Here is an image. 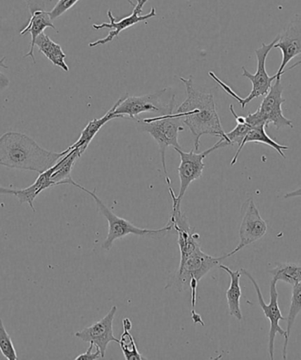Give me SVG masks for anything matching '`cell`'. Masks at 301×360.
Instances as JSON below:
<instances>
[{"instance_id": "obj_10", "label": "cell", "mask_w": 301, "mask_h": 360, "mask_svg": "<svg viewBox=\"0 0 301 360\" xmlns=\"http://www.w3.org/2000/svg\"><path fill=\"white\" fill-rule=\"evenodd\" d=\"M278 40V36L271 41V44H262V46L255 51L257 58V69L255 75H252L246 68H243V76L246 77L252 83V90L248 96L241 98L239 103L244 110L245 106L250 101L260 96H265L269 93L272 86V82L276 79V75L269 77L266 71V59H267L269 51L274 48V45Z\"/></svg>"}, {"instance_id": "obj_11", "label": "cell", "mask_w": 301, "mask_h": 360, "mask_svg": "<svg viewBox=\"0 0 301 360\" xmlns=\"http://www.w3.org/2000/svg\"><path fill=\"white\" fill-rule=\"evenodd\" d=\"M244 207V215L239 230L240 243L236 249L226 254L229 257L239 252L245 247L257 242L267 233V224L262 218L253 199H248Z\"/></svg>"}, {"instance_id": "obj_8", "label": "cell", "mask_w": 301, "mask_h": 360, "mask_svg": "<svg viewBox=\"0 0 301 360\" xmlns=\"http://www.w3.org/2000/svg\"><path fill=\"white\" fill-rule=\"evenodd\" d=\"M166 91L167 89H163L158 93L142 96H128V94H126L124 100L115 108V113L121 115L122 117L128 115L132 119L145 112H158L160 115L173 113L176 96L174 94L169 103H163L162 96Z\"/></svg>"}, {"instance_id": "obj_29", "label": "cell", "mask_w": 301, "mask_h": 360, "mask_svg": "<svg viewBox=\"0 0 301 360\" xmlns=\"http://www.w3.org/2000/svg\"><path fill=\"white\" fill-rule=\"evenodd\" d=\"M6 57L0 59V68L8 69V66L5 65ZM10 80L6 75L0 72V89H6L9 86Z\"/></svg>"}, {"instance_id": "obj_7", "label": "cell", "mask_w": 301, "mask_h": 360, "mask_svg": "<svg viewBox=\"0 0 301 360\" xmlns=\"http://www.w3.org/2000/svg\"><path fill=\"white\" fill-rule=\"evenodd\" d=\"M226 146H229V143L225 139H220L211 148L205 150V151L200 153H198L197 151H195V149H192L191 152L186 153L180 148H174L179 153L181 158V164L179 167H178V174H179L181 184L179 195H177V201L179 204L183 200L184 195L186 193L192 181L202 177L205 167L204 160L206 157L210 153L216 151V150L226 148Z\"/></svg>"}, {"instance_id": "obj_27", "label": "cell", "mask_w": 301, "mask_h": 360, "mask_svg": "<svg viewBox=\"0 0 301 360\" xmlns=\"http://www.w3.org/2000/svg\"><path fill=\"white\" fill-rule=\"evenodd\" d=\"M79 0H58V2L54 6V8L50 12L51 18L52 20L58 19L72 6H75Z\"/></svg>"}, {"instance_id": "obj_14", "label": "cell", "mask_w": 301, "mask_h": 360, "mask_svg": "<svg viewBox=\"0 0 301 360\" xmlns=\"http://www.w3.org/2000/svg\"><path fill=\"white\" fill-rule=\"evenodd\" d=\"M117 307L113 306L103 319L94 323L92 326L83 328L76 332L75 337L84 342H92L94 347L100 349L103 358L106 354L108 345L111 342L119 344L118 339L113 334V321L117 313Z\"/></svg>"}, {"instance_id": "obj_19", "label": "cell", "mask_w": 301, "mask_h": 360, "mask_svg": "<svg viewBox=\"0 0 301 360\" xmlns=\"http://www.w3.org/2000/svg\"><path fill=\"white\" fill-rule=\"evenodd\" d=\"M219 267L225 271L230 276L231 283L229 288L227 289L226 295L227 305H229V314L231 316L236 318L237 320H243V313L241 309V289L240 285V278L241 277V271H232L226 265L220 264Z\"/></svg>"}, {"instance_id": "obj_28", "label": "cell", "mask_w": 301, "mask_h": 360, "mask_svg": "<svg viewBox=\"0 0 301 360\" xmlns=\"http://www.w3.org/2000/svg\"><path fill=\"white\" fill-rule=\"evenodd\" d=\"M94 347V344L92 342H90L89 347L87 349V351L85 353H83V354H80L77 358H75V360H96L100 359H103V355H101V352L99 349L96 348V352L93 351Z\"/></svg>"}, {"instance_id": "obj_1", "label": "cell", "mask_w": 301, "mask_h": 360, "mask_svg": "<svg viewBox=\"0 0 301 360\" xmlns=\"http://www.w3.org/2000/svg\"><path fill=\"white\" fill-rule=\"evenodd\" d=\"M180 79L186 89L187 98L177 108L173 117L180 118L183 124L190 129L194 138L195 151H198L200 139L204 135L224 139L231 146L216 110L212 94L196 89L192 77L188 79L180 77Z\"/></svg>"}, {"instance_id": "obj_20", "label": "cell", "mask_w": 301, "mask_h": 360, "mask_svg": "<svg viewBox=\"0 0 301 360\" xmlns=\"http://www.w3.org/2000/svg\"><path fill=\"white\" fill-rule=\"evenodd\" d=\"M266 128L264 124H259L257 127H252L250 131L248 132L246 137L243 139L241 145L238 148L236 155L233 156L232 162H231V166H233L237 162L238 158H239L240 153L243 151V149L248 143H261V144L267 145L271 146V148L276 150L280 155L286 159V155L283 153V150H288L289 148L287 146H283L278 144L276 141H273L272 139L269 138L268 134H266Z\"/></svg>"}, {"instance_id": "obj_17", "label": "cell", "mask_w": 301, "mask_h": 360, "mask_svg": "<svg viewBox=\"0 0 301 360\" xmlns=\"http://www.w3.org/2000/svg\"><path fill=\"white\" fill-rule=\"evenodd\" d=\"M82 156L78 149H72L68 155L62 157V158L58 160L57 162V169H56L55 172L51 176L52 186L70 184L82 191L84 187L77 184L72 178L73 167H75L77 160Z\"/></svg>"}, {"instance_id": "obj_6", "label": "cell", "mask_w": 301, "mask_h": 360, "mask_svg": "<svg viewBox=\"0 0 301 360\" xmlns=\"http://www.w3.org/2000/svg\"><path fill=\"white\" fill-rule=\"evenodd\" d=\"M229 258L227 255L220 257H214L205 254L202 250L192 254L187 259L180 262L179 269L174 275L172 284H169L166 288H176L178 291H185L190 288L191 281L200 282L201 279L213 268L219 266L222 261Z\"/></svg>"}, {"instance_id": "obj_34", "label": "cell", "mask_w": 301, "mask_h": 360, "mask_svg": "<svg viewBox=\"0 0 301 360\" xmlns=\"http://www.w3.org/2000/svg\"><path fill=\"white\" fill-rule=\"evenodd\" d=\"M187 1H191V0H187Z\"/></svg>"}, {"instance_id": "obj_31", "label": "cell", "mask_w": 301, "mask_h": 360, "mask_svg": "<svg viewBox=\"0 0 301 360\" xmlns=\"http://www.w3.org/2000/svg\"><path fill=\"white\" fill-rule=\"evenodd\" d=\"M16 190H11V188L0 187V195H15Z\"/></svg>"}, {"instance_id": "obj_13", "label": "cell", "mask_w": 301, "mask_h": 360, "mask_svg": "<svg viewBox=\"0 0 301 360\" xmlns=\"http://www.w3.org/2000/svg\"><path fill=\"white\" fill-rule=\"evenodd\" d=\"M274 48L279 49L283 54L281 65L276 75V79H278L285 73L290 61L301 54V13H296L278 34Z\"/></svg>"}, {"instance_id": "obj_21", "label": "cell", "mask_w": 301, "mask_h": 360, "mask_svg": "<svg viewBox=\"0 0 301 360\" xmlns=\"http://www.w3.org/2000/svg\"><path fill=\"white\" fill-rule=\"evenodd\" d=\"M34 45H37L39 51L50 60L54 65L60 68L63 71L68 72L69 66L65 63L66 55L63 51L60 45L52 41L48 34L41 33L38 36Z\"/></svg>"}, {"instance_id": "obj_25", "label": "cell", "mask_w": 301, "mask_h": 360, "mask_svg": "<svg viewBox=\"0 0 301 360\" xmlns=\"http://www.w3.org/2000/svg\"><path fill=\"white\" fill-rule=\"evenodd\" d=\"M0 352L8 360L18 359L12 338L6 331L1 318H0Z\"/></svg>"}, {"instance_id": "obj_16", "label": "cell", "mask_w": 301, "mask_h": 360, "mask_svg": "<svg viewBox=\"0 0 301 360\" xmlns=\"http://www.w3.org/2000/svg\"><path fill=\"white\" fill-rule=\"evenodd\" d=\"M124 96L121 97L120 99L114 104V106L112 107L103 117L94 119V120L90 121L85 129L82 131V134H80L78 141H77L72 146H70L69 149H78L80 155H82L83 153L86 152L87 148H89V146L90 145V143L92 142L94 138L96 137L98 132H99L101 129L103 128L108 122L113 120L115 118L122 117L121 115L115 113V110L117 108L118 105L120 104L121 101L124 100Z\"/></svg>"}, {"instance_id": "obj_5", "label": "cell", "mask_w": 301, "mask_h": 360, "mask_svg": "<svg viewBox=\"0 0 301 360\" xmlns=\"http://www.w3.org/2000/svg\"><path fill=\"white\" fill-rule=\"evenodd\" d=\"M283 86L281 78L275 79L274 85L271 86L269 93L264 96L260 106L255 113H248L246 122L251 127L259 124H264L268 128L273 124L276 130L283 128H293V121L283 115L282 104L286 103L283 98Z\"/></svg>"}, {"instance_id": "obj_26", "label": "cell", "mask_w": 301, "mask_h": 360, "mask_svg": "<svg viewBox=\"0 0 301 360\" xmlns=\"http://www.w3.org/2000/svg\"><path fill=\"white\" fill-rule=\"evenodd\" d=\"M251 128L252 127L247 122L243 124H237L236 127L234 128L233 131L226 134V137L229 139L231 146L237 144L240 146Z\"/></svg>"}, {"instance_id": "obj_24", "label": "cell", "mask_w": 301, "mask_h": 360, "mask_svg": "<svg viewBox=\"0 0 301 360\" xmlns=\"http://www.w3.org/2000/svg\"><path fill=\"white\" fill-rule=\"evenodd\" d=\"M122 353H124L125 359L127 360H143L147 359L145 356L140 354L138 347L134 340V338L129 333V330H124L122 334L120 340H119Z\"/></svg>"}, {"instance_id": "obj_9", "label": "cell", "mask_w": 301, "mask_h": 360, "mask_svg": "<svg viewBox=\"0 0 301 360\" xmlns=\"http://www.w3.org/2000/svg\"><path fill=\"white\" fill-rule=\"evenodd\" d=\"M241 274L246 276L252 284H253L255 291H257L259 305H260L262 312H264L265 317L267 318L269 321V324H271V328H269V358L273 360L274 359V344L276 334L282 335L283 337H286V330L279 325V321H286V318L282 316L281 311H280L278 307V292L276 291V283L278 281L272 278L271 288H269V297H271V299H269V303L266 304L260 286L255 281L253 276L245 270V269H241Z\"/></svg>"}, {"instance_id": "obj_23", "label": "cell", "mask_w": 301, "mask_h": 360, "mask_svg": "<svg viewBox=\"0 0 301 360\" xmlns=\"http://www.w3.org/2000/svg\"><path fill=\"white\" fill-rule=\"evenodd\" d=\"M276 281L287 283L295 285L301 282V265L294 264H279L273 270L269 271Z\"/></svg>"}, {"instance_id": "obj_22", "label": "cell", "mask_w": 301, "mask_h": 360, "mask_svg": "<svg viewBox=\"0 0 301 360\" xmlns=\"http://www.w3.org/2000/svg\"><path fill=\"white\" fill-rule=\"evenodd\" d=\"M293 288L292 300H290L288 316L286 318L287 328L286 330L285 345H283V359H287V347H288L290 332H292L293 325L295 323L297 314L301 312V282L293 285Z\"/></svg>"}, {"instance_id": "obj_33", "label": "cell", "mask_w": 301, "mask_h": 360, "mask_svg": "<svg viewBox=\"0 0 301 360\" xmlns=\"http://www.w3.org/2000/svg\"><path fill=\"white\" fill-rule=\"evenodd\" d=\"M299 65H301V58L300 59L299 61H297L295 64H293L292 66H290V68H288V71H290V70H293L294 68H296L297 66Z\"/></svg>"}, {"instance_id": "obj_2", "label": "cell", "mask_w": 301, "mask_h": 360, "mask_svg": "<svg viewBox=\"0 0 301 360\" xmlns=\"http://www.w3.org/2000/svg\"><path fill=\"white\" fill-rule=\"evenodd\" d=\"M71 151H48L29 136L8 131L0 137V165L9 169L34 171L38 174L53 167L59 160Z\"/></svg>"}, {"instance_id": "obj_18", "label": "cell", "mask_w": 301, "mask_h": 360, "mask_svg": "<svg viewBox=\"0 0 301 360\" xmlns=\"http://www.w3.org/2000/svg\"><path fill=\"white\" fill-rule=\"evenodd\" d=\"M56 169H57V163L53 167H51V169L44 171V173L39 174L37 181L32 185H30V187L23 188V190H16L15 195L19 199L20 204L27 202L31 209L33 210V212H36V208L34 206V199L37 198L41 191L53 187L51 183V176Z\"/></svg>"}, {"instance_id": "obj_3", "label": "cell", "mask_w": 301, "mask_h": 360, "mask_svg": "<svg viewBox=\"0 0 301 360\" xmlns=\"http://www.w3.org/2000/svg\"><path fill=\"white\" fill-rule=\"evenodd\" d=\"M136 123L139 129L152 136L158 144L166 181L167 185L171 186V181L166 166V151L169 146L181 149L178 141V136L180 131H184L183 122L180 118L174 117L173 113H170L153 118L139 119Z\"/></svg>"}, {"instance_id": "obj_15", "label": "cell", "mask_w": 301, "mask_h": 360, "mask_svg": "<svg viewBox=\"0 0 301 360\" xmlns=\"http://www.w3.org/2000/svg\"><path fill=\"white\" fill-rule=\"evenodd\" d=\"M27 8L30 9L31 13V18L29 24L20 31V36H24L26 34H30L31 43L30 51L24 56L25 58H31L34 64H36V59H34V43H36L37 38L39 34L44 32L47 27H51L56 30V27L51 18L50 13L45 11L44 9L38 8V0H26Z\"/></svg>"}, {"instance_id": "obj_12", "label": "cell", "mask_w": 301, "mask_h": 360, "mask_svg": "<svg viewBox=\"0 0 301 360\" xmlns=\"http://www.w3.org/2000/svg\"><path fill=\"white\" fill-rule=\"evenodd\" d=\"M147 1H148V0H136V3L134 4V3L129 1V4L133 6L132 13L131 15L119 20V22L115 20L113 13H112L110 10H108V17L110 20V23L104 22L100 24V25H98V24H94L93 27L96 30L105 29V27H107V29H112L113 30H111L110 34H108L106 37L103 38V39L97 40L90 43L89 47L94 48L99 46V45L107 44L108 43H110V41H113L115 37H117L122 31L134 26L136 23L146 22V20L155 17L156 10L155 8H153L152 10H150V12L147 13V15H141L143 6L146 5Z\"/></svg>"}, {"instance_id": "obj_4", "label": "cell", "mask_w": 301, "mask_h": 360, "mask_svg": "<svg viewBox=\"0 0 301 360\" xmlns=\"http://www.w3.org/2000/svg\"><path fill=\"white\" fill-rule=\"evenodd\" d=\"M83 191L89 194L94 198V202H96L98 211L101 215L105 217V219L108 222V233L103 244H101V249L105 250H110L112 246L115 243V240L121 239L129 234H134V236H142V237H152V238H162L165 236L170 231L173 230V226L170 223H167V225L162 229L150 230V229H143L139 227L133 225L132 223L129 222V220L122 219L121 217H118L115 213L112 212L110 209L105 205L104 202L101 201V199L98 197L96 191H90L86 188H83Z\"/></svg>"}, {"instance_id": "obj_32", "label": "cell", "mask_w": 301, "mask_h": 360, "mask_svg": "<svg viewBox=\"0 0 301 360\" xmlns=\"http://www.w3.org/2000/svg\"><path fill=\"white\" fill-rule=\"evenodd\" d=\"M122 326H124V330H131L132 328V321L128 319V318H125L124 321H122Z\"/></svg>"}, {"instance_id": "obj_30", "label": "cell", "mask_w": 301, "mask_h": 360, "mask_svg": "<svg viewBox=\"0 0 301 360\" xmlns=\"http://www.w3.org/2000/svg\"><path fill=\"white\" fill-rule=\"evenodd\" d=\"M297 197H301V187L297 188L295 191L288 192V193H286L285 195H283V198L285 199Z\"/></svg>"}]
</instances>
